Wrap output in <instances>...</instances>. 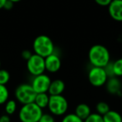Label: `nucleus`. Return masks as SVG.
Listing matches in <instances>:
<instances>
[{"instance_id":"obj_1","label":"nucleus","mask_w":122,"mask_h":122,"mask_svg":"<svg viewBox=\"0 0 122 122\" xmlns=\"http://www.w3.org/2000/svg\"><path fill=\"white\" fill-rule=\"evenodd\" d=\"M88 58L93 66L105 68L110 63V54L105 46L95 44L89 50Z\"/></svg>"},{"instance_id":"obj_2","label":"nucleus","mask_w":122,"mask_h":122,"mask_svg":"<svg viewBox=\"0 0 122 122\" xmlns=\"http://www.w3.org/2000/svg\"><path fill=\"white\" fill-rule=\"evenodd\" d=\"M33 49L34 54L43 58H46L54 53V44L49 36L41 34L34 39L33 43Z\"/></svg>"},{"instance_id":"obj_3","label":"nucleus","mask_w":122,"mask_h":122,"mask_svg":"<svg viewBox=\"0 0 122 122\" xmlns=\"http://www.w3.org/2000/svg\"><path fill=\"white\" fill-rule=\"evenodd\" d=\"M43 115V110L35 103L23 105L19 112V118L21 122H39Z\"/></svg>"},{"instance_id":"obj_4","label":"nucleus","mask_w":122,"mask_h":122,"mask_svg":"<svg viewBox=\"0 0 122 122\" xmlns=\"http://www.w3.org/2000/svg\"><path fill=\"white\" fill-rule=\"evenodd\" d=\"M69 104L65 97L62 95H50L48 108L53 115L61 116L66 114L68 110Z\"/></svg>"},{"instance_id":"obj_5","label":"nucleus","mask_w":122,"mask_h":122,"mask_svg":"<svg viewBox=\"0 0 122 122\" xmlns=\"http://www.w3.org/2000/svg\"><path fill=\"white\" fill-rule=\"evenodd\" d=\"M36 92L34 90L32 85L28 84L19 85L15 90V98L22 105L34 103L36 97Z\"/></svg>"},{"instance_id":"obj_6","label":"nucleus","mask_w":122,"mask_h":122,"mask_svg":"<svg viewBox=\"0 0 122 122\" xmlns=\"http://www.w3.org/2000/svg\"><path fill=\"white\" fill-rule=\"evenodd\" d=\"M108 79L109 75L105 68L93 66L88 73L89 81L95 87H100L105 85Z\"/></svg>"},{"instance_id":"obj_7","label":"nucleus","mask_w":122,"mask_h":122,"mask_svg":"<svg viewBox=\"0 0 122 122\" xmlns=\"http://www.w3.org/2000/svg\"><path fill=\"white\" fill-rule=\"evenodd\" d=\"M27 69L28 71L33 75H42L45 71V62L44 58L34 54L29 59L27 60Z\"/></svg>"},{"instance_id":"obj_8","label":"nucleus","mask_w":122,"mask_h":122,"mask_svg":"<svg viewBox=\"0 0 122 122\" xmlns=\"http://www.w3.org/2000/svg\"><path fill=\"white\" fill-rule=\"evenodd\" d=\"M50 83L51 80L49 76L42 74V75L34 76V79L32 80V83L30 85H32L33 89L36 92V94L48 93Z\"/></svg>"},{"instance_id":"obj_9","label":"nucleus","mask_w":122,"mask_h":122,"mask_svg":"<svg viewBox=\"0 0 122 122\" xmlns=\"http://www.w3.org/2000/svg\"><path fill=\"white\" fill-rule=\"evenodd\" d=\"M45 70L49 73H56L61 68V59L58 54L53 53L48 57L44 58Z\"/></svg>"},{"instance_id":"obj_10","label":"nucleus","mask_w":122,"mask_h":122,"mask_svg":"<svg viewBox=\"0 0 122 122\" xmlns=\"http://www.w3.org/2000/svg\"><path fill=\"white\" fill-rule=\"evenodd\" d=\"M110 17L117 22H122V0H112L108 6Z\"/></svg>"},{"instance_id":"obj_11","label":"nucleus","mask_w":122,"mask_h":122,"mask_svg":"<svg viewBox=\"0 0 122 122\" xmlns=\"http://www.w3.org/2000/svg\"><path fill=\"white\" fill-rule=\"evenodd\" d=\"M106 90L111 95H120L122 89V84L118 77H110L108 79L106 84Z\"/></svg>"},{"instance_id":"obj_12","label":"nucleus","mask_w":122,"mask_h":122,"mask_svg":"<svg viewBox=\"0 0 122 122\" xmlns=\"http://www.w3.org/2000/svg\"><path fill=\"white\" fill-rule=\"evenodd\" d=\"M65 89V84L62 80H51L50 85H49L48 94L49 95H62Z\"/></svg>"},{"instance_id":"obj_13","label":"nucleus","mask_w":122,"mask_h":122,"mask_svg":"<svg viewBox=\"0 0 122 122\" xmlns=\"http://www.w3.org/2000/svg\"><path fill=\"white\" fill-rule=\"evenodd\" d=\"M75 114L78 117H80L81 120H85L91 114V109H90V107L87 104H79L76 106V108H75Z\"/></svg>"},{"instance_id":"obj_14","label":"nucleus","mask_w":122,"mask_h":122,"mask_svg":"<svg viewBox=\"0 0 122 122\" xmlns=\"http://www.w3.org/2000/svg\"><path fill=\"white\" fill-rule=\"evenodd\" d=\"M49 97L50 95H48V93H39L36 95L34 103L42 110L47 108L49 102Z\"/></svg>"},{"instance_id":"obj_15","label":"nucleus","mask_w":122,"mask_h":122,"mask_svg":"<svg viewBox=\"0 0 122 122\" xmlns=\"http://www.w3.org/2000/svg\"><path fill=\"white\" fill-rule=\"evenodd\" d=\"M104 122H122V116L119 112L110 110L103 115Z\"/></svg>"},{"instance_id":"obj_16","label":"nucleus","mask_w":122,"mask_h":122,"mask_svg":"<svg viewBox=\"0 0 122 122\" xmlns=\"http://www.w3.org/2000/svg\"><path fill=\"white\" fill-rule=\"evenodd\" d=\"M112 73L113 76L121 77L122 76V58L118 59L112 64Z\"/></svg>"},{"instance_id":"obj_17","label":"nucleus","mask_w":122,"mask_h":122,"mask_svg":"<svg viewBox=\"0 0 122 122\" xmlns=\"http://www.w3.org/2000/svg\"><path fill=\"white\" fill-rule=\"evenodd\" d=\"M16 110H17V103L15 100H9L5 103V106H4V110L5 113L9 115H14L15 113Z\"/></svg>"},{"instance_id":"obj_18","label":"nucleus","mask_w":122,"mask_h":122,"mask_svg":"<svg viewBox=\"0 0 122 122\" xmlns=\"http://www.w3.org/2000/svg\"><path fill=\"white\" fill-rule=\"evenodd\" d=\"M9 92L6 85H0V105H4L9 100Z\"/></svg>"},{"instance_id":"obj_19","label":"nucleus","mask_w":122,"mask_h":122,"mask_svg":"<svg viewBox=\"0 0 122 122\" xmlns=\"http://www.w3.org/2000/svg\"><path fill=\"white\" fill-rule=\"evenodd\" d=\"M110 105L106 103V102L104 101H100L98 104L96 105V113L100 114V115L103 116L104 115L107 113L108 111H110Z\"/></svg>"},{"instance_id":"obj_20","label":"nucleus","mask_w":122,"mask_h":122,"mask_svg":"<svg viewBox=\"0 0 122 122\" xmlns=\"http://www.w3.org/2000/svg\"><path fill=\"white\" fill-rule=\"evenodd\" d=\"M10 80V74L8 70L0 69V85H6Z\"/></svg>"},{"instance_id":"obj_21","label":"nucleus","mask_w":122,"mask_h":122,"mask_svg":"<svg viewBox=\"0 0 122 122\" xmlns=\"http://www.w3.org/2000/svg\"><path fill=\"white\" fill-rule=\"evenodd\" d=\"M61 122H84V120L77 116L75 113H70L68 115H65L63 117Z\"/></svg>"},{"instance_id":"obj_22","label":"nucleus","mask_w":122,"mask_h":122,"mask_svg":"<svg viewBox=\"0 0 122 122\" xmlns=\"http://www.w3.org/2000/svg\"><path fill=\"white\" fill-rule=\"evenodd\" d=\"M84 122H104L103 116L98 113H91Z\"/></svg>"},{"instance_id":"obj_23","label":"nucleus","mask_w":122,"mask_h":122,"mask_svg":"<svg viewBox=\"0 0 122 122\" xmlns=\"http://www.w3.org/2000/svg\"><path fill=\"white\" fill-rule=\"evenodd\" d=\"M39 122H55V120H54V117L52 114L43 113Z\"/></svg>"},{"instance_id":"obj_24","label":"nucleus","mask_w":122,"mask_h":122,"mask_svg":"<svg viewBox=\"0 0 122 122\" xmlns=\"http://www.w3.org/2000/svg\"><path fill=\"white\" fill-rule=\"evenodd\" d=\"M95 2L100 6L108 7V6L110 5V3L112 2V0H95Z\"/></svg>"},{"instance_id":"obj_25","label":"nucleus","mask_w":122,"mask_h":122,"mask_svg":"<svg viewBox=\"0 0 122 122\" xmlns=\"http://www.w3.org/2000/svg\"><path fill=\"white\" fill-rule=\"evenodd\" d=\"M32 55H33V54L29 50H24L22 52V54H21V56L23 57V59H25L26 61H27Z\"/></svg>"},{"instance_id":"obj_26","label":"nucleus","mask_w":122,"mask_h":122,"mask_svg":"<svg viewBox=\"0 0 122 122\" xmlns=\"http://www.w3.org/2000/svg\"><path fill=\"white\" fill-rule=\"evenodd\" d=\"M14 4V3H12L11 1H9V0H7L5 4H4V9H6V10H10V9H12Z\"/></svg>"},{"instance_id":"obj_27","label":"nucleus","mask_w":122,"mask_h":122,"mask_svg":"<svg viewBox=\"0 0 122 122\" xmlns=\"http://www.w3.org/2000/svg\"><path fill=\"white\" fill-rule=\"evenodd\" d=\"M0 122H11L9 115H7V114L1 115V116H0Z\"/></svg>"},{"instance_id":"obj_28","label":"nucleus","mask_w":122,"mask_h":122,"mask_svg":"<svg viewBox=\"0 0 122 122\" xmlns=\"http://www.w3.org/2000/svg\"><path fill=\"white\" fill-rule=\"evenodd\" d=\"M6 1H7V0H0V9H4V4H5Z\"/></svg>"},{"instance_id":"obj_29","label":"nucleus","mask_w":122,"mask_h":122,"mask_svg":"<svg viewBox=\"0 0 122 122\" xmlns=\"http://www.w3.org/2000/svg\"><path fill=\"white\" fill-rule=\"evenodd\" d=\"M9 1H11V2L14 3V4H16V3L20 2V1H22V0H9Z\"/></svg>"},{"instance_id":"obj_30","label":"nucleus","mask_w":122,"mask_h":122,"mask_svg":"<svg viewBox=\"0 0 122 122\" xmlns=\"http://www.w3.org/2000/svg\"><path fill=\"white\" fill-rule=\"evenodd\" d=\"M0 69H1V60H0Z\"/></svg>"}]
</instances>
